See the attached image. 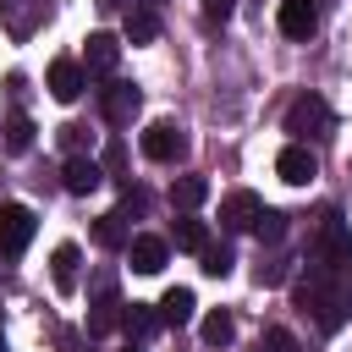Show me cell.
I'll return each mask as SVG.
<instances>
[{
    "mask_svg": "<svg viewBox=\"0 0 352 352\" xmlns=\"http://www.w3.org/2000/svg\"><path fill=\"white\" fill-rule=\"evenodd\" d=\"M297 308H308V314L319 319V330L336 336V330L346 324V308H352V302L330 286V270H314L308 280H297Z\"/></svg>",
    "mask_w": 352,
    "mask_h": 352,
    "instance_id": "obj_1",
    "label": "cell"
},
{
    "mask_svg": "<svg viewBox=\"0 0 352 352\" xmlns=\"http://www.w3.org/2000/svg\"><path fill=\"white\" fill-rule=\"evenodd\" d=\"M336 126V116H330V104L319 99V94H297L292 104H286V132L302 143V138H324Z\"/></svg>",
    "mask_w": 352,
    "mask_h": 352,
    "instance_id": "obj_2",
    "label": "cell"
},
{
    "mask_svg": "<svg viewBox=\"0 0 352 352\" xmlns=\"http://www.w3.org/2000/svg\"><path fill=\"white\" fill-rule=\"evenodd\" d=\"M314 258H319V270H336V264H352V226L330 209L324 220H319V236H314Z\"/></svg>",
    "mask_w": 352,
    "mask_h": 352,
    "instance_id": "obj_3",
    "label": "cell"
},
{
    "mask_svg": "<svg viewBox=\"0 0 352 352\" xmlns=\"http://www.w3.org/2000/svg\"><path fill=\"white\" fill-rule=\"evenodd\" d=\"M33 231H38V214H33L28 204H0V253H6V258L28 253Z\"/></svg>",
    "mask_w": 352,
    "mask_h": 352,
    "instance_id": "obj_4",
    "label": "cell"
},
{
    "mask_svg": "<svg viewBox=\"0 0 352 352\" xmlns=\"http://www.w3.org/2000/svg\"><path fill=\"white\" fill-rule=\"evenodd\" d=\"M138 143H143V154H148V160H160V165H170V160H182V154H187V132H182L176 121H148Z\"/></svg>",
    "mask_w": 352,
    "mask_h": 352,
    "instance_id": "obj_5",
    "label": "cell"
},
{
    "mask_svg": "<svg viewBox=\"0 0 352 352\" xmlns=\"http://www.w3.org/2000/svg\"><path fill=\"white\" fill-rule=\"evenodd\" d=\"M138 209H143V192H126L121 209H110V214L94 220V242H99V248H126V242H132V236H126V220H132Z\"/></svg>",
    "mask_w": 352,
    "mask_h": 352,
    "instance_id": "obj_6",
    "label": "cell"
},
{
    "mask_svg": "<svg viewBox=\"0 0 352 352\" xmlns=\"http://www.w3.org/2000/svg\"><path fill=\"white\" fill-rule=\"evenodd\" d=\"M275 176H280V182H292V187H308V182L319 176L314 148H308V143H286V148L275 154Z\"/></svg>",
    "mask_w": 352,
    "mask_h": 352,
    "instance_id": "obj_7",
    "label": "cell"
},
{
    "mask_svg": "<svg viewBox=\"0 0 352 352\" xmlns=\"http://www.w3.org/2000/svg\"><path fill=\"white\" fill-rule=\"evenodd\" d=\"M258 214H264V204H258V192H248V187H236V192L220 198V226H226V231H253Z\"/></svg>",
    "mask_w": 352,
    "mask_h": 352,
    "instance_id": "obj_8",
    "label": "cell"
},
{
    "mask_svg": "<svg viewBox=\"0 0 352 352\" xmlns=\"http://www.w3.org/2000/svg\"><path fill=\"white\" fill-rule=\"evenodd\" d=\"M138 104H143V94H138L132 82H110V88L99 94V110H104L110 126H126V121L138 116Z\"/></svg>",
    "mask_w": 352,
    "mask_h": 352,
    "instance_id": "obj_9",
    "label": "cell"
},
{
    "mask_svg": "<svg viewBox=\"0 0 352 352\" xmlns=\"http://www.w3.org/2000/svg\"><path fill=\"white\" fill-rule=\"evenodd\" d=\"M275 22H280L286 38H308V33L319 28V6H314V0H280V6H275Z\"/></svg>",
    "mask_w": 352,
    "mask_h": 352,
    "instance_id": "obj_10",
    "label": "cell"
},
{
    "mask_svg": "<svg viewBox=\"0 0 352 352\" xmlns=\"http://www.w3.org/2000/svg\"><path fill=\"white\" fill-rule=\"evenodd\" d=\"M116 60H121V38H116V33H88V44H82V72L110 77Z\"/></svg>",
    "mask_w": 352,
    "mask_h": 352,
    "instance_id": "obj_11",
    "label": "cell"
},
{
    "mask_svg": "<svg viewBox=\"0 0 352 352\" xmlns=\"http://www.w3.org/2000/svg\"><path fill=\"white\" fill-rule=\"evenodd\" d=\"M44 88H50L60 104H72V99L88 88V72H82V60H55V66H50V77H44Z\"/></svg>",
    "mask_w": 352,
    "mask_h": 352,
    "instance_id": "obj_12",
    "label": "cell"
},
{
    "mask_svg": "<svg viewBox=\"0 0 352 352\" xmlns=\"http://www.w3.org/2000/svg\"><path fill=\"white\" fill-rule=\"evenodd\" d=\"M99 182H104V170H99V160H88V154H72V160H66V170H60V187H66V192H77V198H88Z\"/></svg>",
    "mask_w": 352,
    "mask_h": 352,
    "instance_id": "obj_13",
    "label": "cell"
},
{
    "mask_svg": "<svg viewBox=\"0 0 352 352\" xmlns=\"http://www.w3.org/2000/svg\"><path fill=\"white\" fill-rule=\"evenodd\" d=\"M77 264H82L77 242H60V248L50 253V280H55V292H60V297H72V292H77Z\"/></svg>",
    "mask_w": 352,
    "mask_h": 352,
    "instance_id": "obj_14",
    "label": "cell"
},
{
    "mask_svg": "<svg viewBox=\"0 0 352 352\" xmlns=\"http://www.w3.org/2000/svg\"><path fill=\"white\" fill-rule=\"evenodd\" d=\"M126 258H132L138 275H160V270H165V242H160V236H132V242H126Z\"/></svg>",
    "mask_w": 352,
    "mask_h": 352,
    "instance_id": "obj_15",
    "label": "cell"
},
{
    "mask_svg": "<svg viewBox=\"0 0 352 352\" xmlns=\"http://www.w3.org/2000/svg\"><path fill=\"white\" fill-rule=\"evenodd\" d=\"M116 324H121L132 341H143V336H154V330H160V308H148V302H126Z\"/></svg>",
    "mask_w": 352,
    "mask_h": 352,
    "instance_id": "obj_16",
    "label": "cell"
},
{
    "mask_svg": "<svg viewBox=\"0 0 352 352\" xmlns=\"http://www.w3.org/2000/svg\"><path fill=\"white\" fill-rule=\"evenodd\" d=\"M192 308H198V297H192L187 286H170V292L160 297V324H187Z\"/></svg>",
    "mask_w": 352,
    "mask_h": 352,
    "instance_id": "obj_17",
    "label": "cell"
},
{
    "mask_svg": "<svg viewBox=\"0 0 352 352\" xmlns=\"http://www.w3.org/2000/svg\"><path fill=\"white\" fill-rule=\"evenodd\" d=\"M204 198H209V182H204V176H176V182H170V204H176V209H198Z\"/></svg>",
    "mask_w": 352,
    "mask_h": 352,
    "instance_id": "obj_18",
    "label": "cell"
},
{
    "mask_svg": "<svg viewBox=\"0 0 352 352\" xmlns=\"http://www.w3.org/2000/svg\"><path fill=\"white\" fill-rule=\"evenodd\" d=\"M204 346H231V336H236V319L226 314V308H214V314H204Z\"/></svg>",
    "mask_w": 352,
    "mask_h": 352,
    "instance_id": "obj_19",
    "label": "cell"
},
{
    "mask_svg": "<svg viewBox=\"0 0 352 352\" xmlns=\"http://www.w3.org/2000/svg\"><path fill=\"white\" fill-rule=\"evenodd\" d=\"M6 148H11V154H28V148H33V121H28L22 110L6 121Z\"/></svg>",
    "mask_w": 352,
    "mask_h": 352,
    "instance_id": "obj_20",
    "label": "cell"
},
{
    "mask_svg": "<svg viewBox=\"0 0 352 352\" xmlns=\"http://www.w3.org/2000/svg\"><path fill=\"white\" fill-rule=\"evenodd\" d=\"M176 248L204 253V248H209V226H204V220H176Z\"/></svg>",
    "mask_w": 352,
    "mask_h": 352,
    "instance_id": "obj_21",
    "label": "cell"
},
{
    "mask_svg": "<svg viewBox=\"0 0 352 352\" xmlns=\"http://www.w3.org/2000/svg\"><path fill=\"white\" fill-rule=\"evenodd\" d=\"M154 33H160L154 11H126V38L132 44H154Z\"/></svg>",
    "mask_w": 352,
    "mask_h": 352,
    "instance_id": "obj_22",
    "label": "cell"
},
{
    "mask_svg": "<svg viewBox=\"0 0 352 352\" xmlns=\"http://www.w3.org/2000/svg\"><path fill=\"white\" fill-rule=\"evenodd\" d=\"M253 231H258V242H280V236H286V214H280V209H264V214L253 220Z\"/></svg>",
    "mask_w": 352,
    "mask_h": 352,
    "instance_id": "obj_23",
    "label": "cell"
},
{
    "mask_svg": "<svg viewBox=\"0 0 352 352\" xmlns=\"http://www.w3.org/2000/svg\"><path fill=\"white\" fill-rule=\"evenodd\" d=\"M198 258H204V275H214V280H220V275H231V264H236V258H231V248H204Z\"/></svg>",
    "mask_w": 352,
    "mask_h": 352,
    "instance_id": "obj_24",
    "label": "cell"
},
{
    "mask_svg": "<svg viewBox=\"0 0 352 352\" xmlns=\"http://www.w3.org/2000/svg\"><path fill=\"white\" fill-rule=\"evenodd\" d=\"M198 11H204V22H209V28H220V22H231L236 0H198Z\"/></svg>",
    "mask_w": 352,
    "mask_h": 352,
    "instance_id": "obj_25",
    "label": "cell"
},
{
    "mask_svg": "<svg viewBox=\"0 0 352 352\" xmlns=\"http://www.w3.org/2000/svg\"><path fill=\"white\" fill-rule=\"evenodd\" d=\"M258 352H302V346H297V336H292V330H280V324H275V330H264V346H258Z\"/></svg>",
    "mask_w": 352,
    "mask_h": 352,
    "instance_id": "obj_26",
    "label": "cell"
},
{
    "mask_svg": "<svg viewBox=\"0 0 352 352\" xmlns=\"http://www.w3.org/2000/svg\"><path fill=\"white\" fill-rule=\"evenodd\" d=\"M286 280V264H258V286H280Z\"/></svg>",
    "mask_w": 352,
    "mask_h": 352,
    "instance_id": "obj_27",
    "label": "cell"
},
{
    "mask_svg": "<svg viewBox=\"0 0 352 352\" xmlns=\"http://www.w3.org/2000/svg\"><path fill=\"white\" fill-rule=\"evenodd\" d=\"M60 143H66V148H82V126L66 121V126H60Z\"/></svg>",
    "mask_w": 352,
    "mask_h": 352,
    "instance_id": "obj_28",
    "label": "cell"
},
{
    "mask_svg": "<svg viewBox=\"0 0 352 352\" xmlns=\"http://www.w3.org/2000/svg\"><path fill=\"white\" fill-rule=\"evenodd\" d=\"M99 6H104V11H116V6H121V0H99Z\"/></svg>",
    "mask_w": 352,
    "mask_h": 352,
    "instance_id": "obj_29",
    "label": "cell"
},
{
    "mask_svg": "<svg viewBox=\"0 0 352 352\" xmlns=\"http://www.w3.org/2000/svg\"><path fill=\"white\" fill-rule=\"evenodd\" d=\"M126 352H143V346H126Z\"/></svg>",
    "mask_w": 352,
    "mask_h": 352,
    "instance_id": "obj_30",
    "label": "cell"
},
{
    "mask_svg": "<svg viewBox=\"0 0 352 352\" xmlns=\"http://www.w3.org/2000/svg\"><path fill=\"white\" fill-rule=\"evenodd\" d=\"M0 352H6V336H0Z\"/></svg>",
    "mask_w": 352,
    "mask_h": 352,
    "instance_id": "obj_31",
    "label": "cell"
},
{
    "mask_svg": "<svg viewBox=\"0 0 352 352\" xmlns=\"http://www.w3.org/2000/svg\"><path fill=\"white\" fill-rule=\"evenodd\" d=\"M346 302H352V292H346Z\"/></svg>",
    "mask_w": 352,
    "mask_h": 352,
    "instance_id": "obj_32",
    "label": "cell"
}]
</instances>
